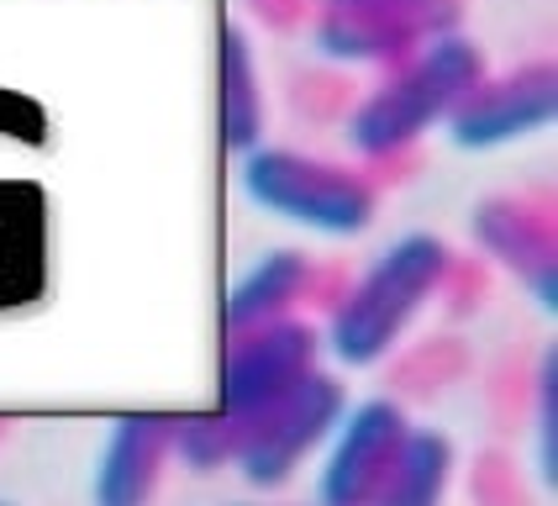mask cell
Segmentation results:
<instances>
[{
    "label": "cell",
    "mask_w": 558,
    "mask_h": 506,
    "mask_svg": "<svg viewBox=\"0 0 558 506\" xmlns=\"http://www.w3.org/2000/svg\"><path fill=\"white\" fill-rule=\"evenodd\" d=\"M453 253L433 232H405L332 301V316L322 327V348L342 370H369L390 359L416 312L448 285Z\"/></svg>",
    "instance_id": "cell-1"
},
{
    "label": "cell",
    "mask_w": 558,
    "mask_h": 506,
    "mask_svg": "<svg viewBox=\"0 0 558 506\" xmlns=\"http://www.w3.org/2000/svg\"><path fill=\"white\" fill-rule=\"evenodd\" d=\"M485 80V53L464 32H437L396 63L348 117V148L359 158H390L453 117V106Z\"/></svg>",
    "instance_id": "cell-2"
},
{
    "label": "cell",
    "mask_w": 558,
    "mask_h": 506,
    "mask_svg": "<svg viewBox=\"0 0 558 506\" xmlns=\"http://www.w3.org/2000/svg\"><path fill=\"white\" fill-rule=\"evenodd\" d=\"M243 195L258 212L295 221L316 238H359L379 212V190L369 174L264 143L243 154Z\"/></svg>",
    "instance_id": "cell-3"
},
{
    "label": "cell",
    "mask_w": 558,
    "mask_h": 506,
    "mask_svg": "<svg viewBox=\"0 0 558 506\" xmlns=\"http://www.w3.org/2000/svg\"><path fill=\"white\" fill-rule=\"evenodd\" d=\"M342 411H348L342 380L327 375V370H311L269 407L238 417V470H243V480L258 491H279L284 480H295V470L311 454L327 448Z\"/></svg>",
    "instance_id": "cell-4"
},
{
    "label": "cell",
    "mask_w": 558,
    "mask_h": 506,
    "mask_svg": "<svg viewBox=\"0 0 558 506\" xmlns=\"http://www.w3.org/2000/svg\"><path fill=\"white\" fill-rule=\"evenodd\" d=\"M311 370H322V327L306 316H279V322L227 333L217 370V411L248 417L284 396L295 380H306Z\"/></svg>",
    "instance_id": "cell-5"
},
{
    "label": "cell",
    "mask_w": 558,
    "mask_h": 506,
    "mask_svg": "<svg viewBox=\"0 0 558 506\" xmlns=\"http://www.w3.org/2000/svg\"><path fill=\"white\" fill-rule=\"evenodd\" d=\"M459 32V0H364L322 5L311 43L342 63H401L427 37Z\"/></svg>",
    "instance_id": "cell-6"
},
{
    "label": "cell",
    "mask_w": 558,
    "mask_h": 506,
    "mask_svg": "<svg viewBox=\"0 0 558 506\" xmlns=\"http://www.w3.org/2000/svg\"><path fill=\"white\" fill-rule=\"evenodd\" d=\"M405 422L401 401L390 396H369V401H348L342 422L327 438V459H322V474H316V506H369L385 485V474L401 454Z\"/></svg>",
    "instance_id": "cell-7"
},
{
    "label": "cell",
    "mask_w": 558,
    "mask_h": 506,
    "mask_svg": "<svg viewBox=\"0 0 558 506\" xmlns=\"http://www.w3.org/2000/svg\"><path fill=\"white\" fill-rule=\"evenodd\" d=\"M554 122V63H517L506 74H485L474 91L453 106L448 117V137L459 148H500V143H517L532 137Z\"/></svg>",
    "instance_id": "cell-8"
},
{
    "label": "cell",
    "mask_w": 558,
    "mask_h": 506,
    "mask_svg": "<svg viewBox=\"0 0 558 506\" xmlns=\"http://www.w3.org/2000/svg\"><path fill=\"white\" fill-rule=\"evenodd\" d=\"M174 422L163 411H137L117 417L100 443L95 465V506H148L158 491V474L174 454Z\"/></svg>",
    "instance_id": "cell-9"
},
{
    "label": "cell",
    "mask_w": 558,
    "mask_h": 506,
    "mask_svg": "<svg viewBox=\"0 0 558 506\" xmlns=\"http://www.w3.org/2000/svg\"><path fill=\"white\" fill-rule=\"evenodd\" d=\"M474 243L500 258L517 280L532 290V301L543 312L558 306V253H554V227L537 217L522 201H490L474 217Z\"/></svg>",
    "instance_id": "cell-10"
},
{
    "label": "cell",
    "mask_w": 558,
    "mask_h": 506,
    "mask_svg": "<svg viewBox=\"0 0 558 506\" xmlns=\"http://www.w3.org/2000/svg\"><path fill=\"white\" fill-rule=\"evenodd\" d=\"M311 285H316V264L306 253L269 249L232 280L227 301H221V333H243V327H258V322L295 316V306L311 296Z\"/></svg>",
    "instance_id": "cell-11"
},
{
    "label": "cell",
    "mask_w": 558,
    "mask_h": 506,
    "mask_svg": "<svg viewBox=\"0 0 558 506\" xmlns=\"http://www.w3.org/2000/svg\"><path fill=\"white\" fill-rule=\"evenodd\" d=\"M217 137L221 148L248 154L264 143V85H258V63L253 43L243 27L217 32Z\"/></svg>",
    "instance_id": "cell-12"
},
{
    "label": "cell",
    "mask_w": 558,
    "mask_h": 506,
    "mask_svg": "<svg viewBox=\"0 0 558 506\" xmlns=\"http://www.w3.org/2000/svg\"><path fill=\"white\" fill-rule=\"evenodd\" d=\"M453 480V438L437 427H411L369 506H442Z\"/></svg>",
    "instance_id": "cell-13"
},
{
    "label": "cell",
    "mask_w": 558,
    "mask_h": 506,
    "mask_svg": "<svg viewBox=\"0 0 558 506\" xmlns=\"http://www.w3.org/2000/svg\"><path fill=\"white\" fill-rule=\"evenodd\" d=\"M322 5H364V0H322Z\"/></svg>",
    "instance_id": "cell-14"
},
{
    "label": "cell",
    "mask_w": 558,
    "mask_h": 506,
    "mask_svg": "<svg viewBox=\"0 0 558 506\" xmlns=\"http://www.w3.org/2000/svg\"><path fill=\"white\" fill-rule=\"evenodd\" d=\"M0 506H5V502H0Z\"/></svg>",
    "instance_id": "cell-15"
}]
</instances>
